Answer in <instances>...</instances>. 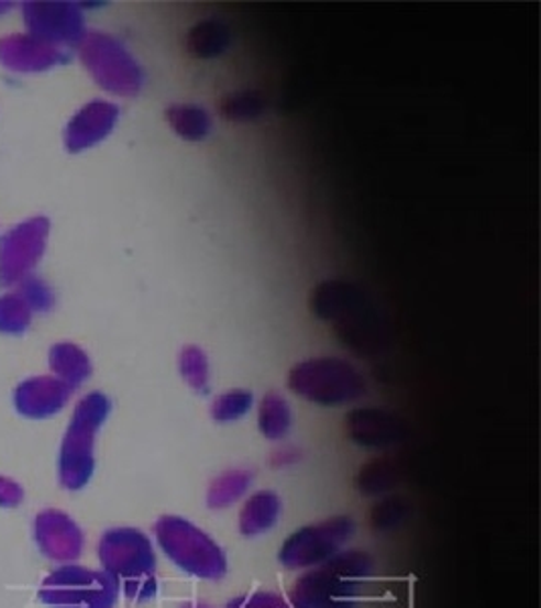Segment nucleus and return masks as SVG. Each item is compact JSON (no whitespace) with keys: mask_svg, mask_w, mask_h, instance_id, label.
Returning <instances> with one entry per match:
<instances>
[{"mask_svg":"<svg viewBox=\"0 0 541 608\" xmlns=\"http://www.w3.org/2000/svg\"><path fill=\"white\" fill-rule=\"evenodd\" d=\"M374 574V560L360 550H343L321 566L307 570L290 588V608H360Z\"/></svg>","mask_w":541,"mask_h":608,"instance_id":"obj_1","label":"nucleus"},{"mask_svg":"<svg viewBox=\"0 0 541 608\" xmlns=\"http://www.w3.org/2000/svg\"><path fill=\"white\" fill-rule=\"evenodd\" d=\"M156 544L185 574L199 581H221L228 574V556L207 531L189 519L163 516L155 523Z\"/></svg>","mask_w":541,"mask_h":608,"instance_id":"obj_2","label":"nucleus"},{"mask_svg":"<svg viewBox=\"0 0 541 608\" xmlns=\"http://www.w3.org/2000/svg\"><path fill=\"white\" fill-rule=\"evenodd\" d=\"M103 568L110 581L134 600L155 598L156 554L151 540L139 530L108 531L100 545Z\"/></svg>","mask_w":541,"mask_h":608,"instance_id":"obj_3","label":"nucleus"},{"mask_svg":"<svg viewBox=\"0 0 541 608\" xmlns=\"http://www.w3.org/2000/svg\"><path fill=\"white\" fill-rule=\"evenodd\" d=\"M357 523L349 516H335L321 523H312L286 538L278 562L286 570H307L321 566L327 560L341 554L355 538Z\"/></svg>","mask_w":541,"mask_h":608,"instance_id":"obj_4","label":"nucleus"},{"mask_svg":"<svg viewBox=\"0 0 541 608\" xmlns=\"http://www.w3.org/2000/svg\"><path fill=\"white\" fill-rule=\"evenodd\" d=\"M290 388L298 396L322 406H341L360 400L365 394V379L341 360H314L292 369Z\"/></svg>","mask_w":541,"mask_h":608,"instance_id":"obj_5","label":"nucleus"},{"mask_svg":"<svg viewBox=\"0 0 541 608\" xmlns=\"http://www.w3.org/2000/svg\"><path fill=\"white\" fill-rule=\"evenodd\" d=\"M106 412H108V401L103 400L102 396L93 394L88 400L79 404L78 416L69 432L64 453V480L74 489H78L90 479L91 466H93L91 441H93L96 428L102 424Z\"/></svg>","mask_w":541,"mask_h":608,"instance_id":"obj_6","label":"nucleus"},{"mask_svg":"<svg viewBox=\"0 0 541 608\" xmlns=\"http://www.w3.org/2000/svg\"><path fill=\"white\" fill-rule=\"evenodd\" d=\"M59 595L67 608H112L117 584L110 576L88 570H67L62 574Z\"/></svg>","mask_w":541,"mask_h":608,"instance_id":"obj_7","label":"nucleus"},{"mask_svg":"<svg viewBox=\"0 0 541 608\" xmlns=\"http://www.w3.org/2000/svg\"><path fill=\"white\" fill-rule=\"evenodd\" d=\"M283 518V501L274 491H256L250 495L240 511V533L244 538H260L274 530Z\"/></svg>","mask_w":541,"mask_h":608,"instance_id":"obj_8","label":"nucleus"},{"mask_svg":"<svg viewBox=\"0 0 541 608\" xmlns=\"http://www.w3.org/2000/svg\"><path fill=\"white\" fill-rule=\"evenodd\" d=\"M252 483H254V475L244 468H233V471L221 473L220 477L211 480V485L207 489V507L211 511L230 509L244 499L247 491L252 489Z\"/></svg>","mask_w":541,"mask_h":608,"instance_id":"obj_9","label":"nucleus"},{"mask_svg":"<svg viewBox=\"0 0 541 608\" xmlns=\"http://www.w3.org/2000/svg\"><path fill=\"white\" fill-rule=\"evenodd\" d=\"M349 427H351V434L355 441L365 446H374V449H382L398 439L396 420L387 418L384 412H374V410L355 412L349 420Z\"/></svg>","mask_w":541,"mask_h":608,"instance_id":"obj_10","label":"nucleus"},{"mask_svg":"<svg viewBox=\"0 0 541 608\" xmlns=\"http://www.w3.org/2000/svg\"><path fill=\"white\" fill-rule=\"evenodd\" d=\"M117 117V110H112L108 104H91L86 112L79 114L78 120L69 129V143L71 148L86 146L93 141H100V136L106 134Z\"/></svg>","mask_w":541,"mask_h":608,"instance_id":"obj_11","label":"nucleus"},{"mask_svg":"<svg viewBox=\"0 0 541 608\" xmlns=\"http://www.w3.org/2000/svg\"><path fill=\"white\" fill-rule=\"evenodd\" d=\"M258 424L262 434L268 441H283L292 427V416H290L288 404L276 394L266 396L260 404Z\"/></svg>","mask_w":541,"mask_h":608,"instance_id":"obj_12","label":"nucleus"},{"mask_svg":"<svg viewBox=\"0 0 541 608\" xmlns=\"http://www.w3.org/2000/svg\"><path fill=\"white\" fill-rule=\"evenodd\" d=\"M250 408H252V394L235 389L230 394H223L216 400L211 408V414L218 422H233V420L244 418L250 412Z\"/></svg>","mask_w":541,"mask_h":608,"instance_id":"obj_13","label":"nucleus"},{"mask_svg":"<svg viewBox=\"0 0 541 608\" xmlns=\"http://www.w3.org/2000/svg\"><path fill=\"white\" fill-rule=\"evenodd\" d=\"M170 120H173V126L187 139H201V136H206V132L209 130V118L199 108L170 110Z\"/></svg>","mask_w":541,"mask_h":608,"instance_id":"obj_14","label":"nucleus"},{"mask_svg":"<svg viewBox=\"0 0 541 608\" xmlns=\"http://www.w3.org/2000/svg\"><path fill=\"white\" fill-rule=\"evenodd\" d=\"M225 43H228L225 33L221 31V26H216V23L197 26L191 33V49L199 53V55L220 53Z\"/></svg>","mask_w":541,"mask_h":608,"instance_id":"obj_15","label":"nucleus"},{"mask_svg":"<svg viewBox=\"0 0 541 608\" xmlns=\"http://www.w3.org/2000/svg\"><path fill=\"white\" fill-rule=\"evenodd\" d=\"M183 376L187 377V382H189L197 391H206V360H203V355H201L199 351H187V353L183 355Z\"/></svg>","mask_w":541,"mask_h":608,"instance_id":"obj_16","label":"nucleus"},{"mask_svg":"<svg viewBox=\"0 0 541 608\" xmlns=\"http://www.w3.org/2000/svg\"><path fill=\"white\" fill-rule=\"evenodd\" d=\"M225 608H290V605L283 596L272 595V593H252V595L233 598Z\"/></svg>","mask_w":541,"mask_h":608,"instance_id":"obj_17","label":"nucleus"},{"mask_svg":"<svg viewBox=\"0 0 541 608\" xmlns=\"http://www.w3.org/2000/svg\"><path fill=\"white\" fill-rule=\"evenodd\" d=\"M57 353L62 355V363H65V367H62L65 376L71 377V379H81L88 374V362L84 360V355L79 351H76V347H59Z\"/></svg>","mask_w":541,"mask_h":608,"instance_id":"obj_18","label":"nucleus"},{"mask_svg":"<svg viewBox=\"0 0 541 608\" xmlns=\"http://www.w3.org/2000/svg\"><path fill=\"white\" fill-rule=\"evenodd\" d=\"M180 608H211L206 603H185Z\"/></svg>","mask_w":541,"mask_h":608,"instance_id":"obj_19","label":"nucleus"}]
</instances>
